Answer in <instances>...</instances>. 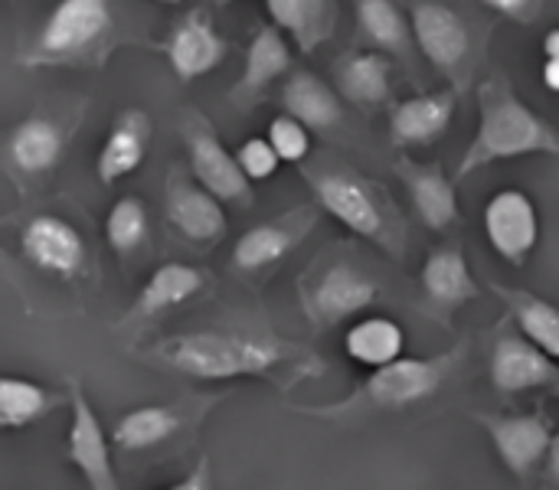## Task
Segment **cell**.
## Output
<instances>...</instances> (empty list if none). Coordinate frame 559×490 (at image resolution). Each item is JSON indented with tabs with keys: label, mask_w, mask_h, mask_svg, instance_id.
<instances>
[{
	"label": "cell",
	"mask_w": 559,
	"mask_h": 490,
	"mask_svg": "<svg viewBox=\"0 0 559 490\" xmlns=\"http://www.w3.org/2000/svg\"><path fill=\"white\" fill-rule=\"evenodd\" d=\"M373 301H377V285L370 278H364L354 265H334L314 282L308 311L321 324H337L360 314Z\"/></svg>",
	"instance_id": "obj_13"
},
{
	"label": "cell",
	"mask_w": 559,
	"mask_h": 490,
	"mask_svg": "<svg viewBox=\"0 0 559 490\" xmlns=\"http://www.w3.org/2000/svg\"><path fill=\"white\" fill-rule=\"evenodd\" d=\"M282 33L285 29H278L272 23V26H262L252 36L249 52H246V69H242V79L236 85V95H255V92H262L265 85H272L275 79H282L292 69V52H288V43H285Z\"/></svg>",
	"instance_id": "obj_20"
},
{
	"label": "cell",
	"mask_w": 559,
	"mask_h": 490,
	"mask_svg": "<svg viewBox=\"0 0 559 490\" xmlns=\"http://www.w3.org/2000/svg\"><path fill=\"white\" fill-rule=\"evenodd\" d=\"M180 488H206V485H203V475H200V471H197V475H193V478H190V481H183V485H180Z\"/></svg>",
	"instance_id": "obj_39"
},
{
	"label": "cell",
	"mask_w": 559,
	"mask_h": 490,
	"mask_svg": "<svg viewBox=\"0 0 559 490\" xmlns=\"http://www.w3.org/2000/svg\"><path fill=\"white\" fill-rule=\"evenodd\" d=\"M524 154H559V134L504 82H488L481 88V124L459 164V177Z\"/></svg>",
	"instance_id": "obj_1"
},
{
	"label": "cell",
	"mask_w": 559,
	"mask_h": 490,
	"mask_svg": "<svg viewBox=\"0 0 559 490\" xmlns=\"http://www.w3.org/2000/svg\"><path fill=\"white\" fill-rule=\"evenodd\" d=\"M337 85L357 105H380L390 95V59L380 52H354L337 65Z\"/></svg>",
	"instance_id": "obj_24"
},
{
	"label": "cell",
	"mask_w": 559,
	"mask_h": 490,
	"mask_svg": "<svg viewBox=\"0 0 559 490\" xmlns=\"http://www.w3.org/2000/svg\"><path fill=\"white\" fill-rule=\"evenodd\" d=\"M105 236L108 242L118 249V252H131L144 242L147 236V210L141 200L134 196H124L111 206L108 213V223H105Z\"/></svg>",
	"instance_id": "obj_32"
},
{
	"label": "cell",
	"mask_w": 559,
	"mask_h": 490,
	"mask_svg": "<svg viewBox=\"0 0 559 490\" xmlns=\"http://www.w3.org/2000/svg\"><path fill=\"white\" fill-rule=\"evenodd\" d=\"M226 56V39L216 33L213 20L190 13L170 36L167 43V59L177 72V79L193 82L200 75H206L210 69H216Z\"/></svg>",
	"instance_id": "obj_14"
},
{
	"label": "cell",
	"mask_w": 559,
	"mask_h": 490,
	"mask_svg": "<svg viewBox=\"0 0 559 490\" xmlns=\"http://www.w3.org/2000/svg\"><path fill=\"white\" fill-rule=\"evenodd\" d=\"M10 160L23 174H46L62 154V131L46 118H26L10 134Z\"/></svg>",
	"instance_id": "obj_22"
},
{
	"label": "cell",
	"mask_w": 559,
	"mask_h": 490,
	"mask_svg": "<svg viewBox=\"0 0 559 490\" xmlns=\"http://www.w3.org/2000/svg\"><path fill=\"white\" fill-rule=\"evenodd\" d=\"M305 229H295L292 223H265L252 226L249 232L239 236L233 249V265L242 272H262L275 262H282L301 239Z\"/></svg>",
	"instance_id": "obj_23"
},
{
	"label": "cell",
	"mask_w": 559,
	"mask_h": 490,
	"mask_svg": "<svg viewBox=\"0 0 559 490\" xmlns=\"http://www.w3.org/2000/svg\"><path fill=\"white\" fill-rule=\"evenodd\" d=\"M449 363L445 357L439 360H393L386 367H380L370 383H367V396L377 403V406H409V403H419L426 396H432L445 373H449Z\"/></svg>",
	"instance_id": "obj_10"
},
{
	"label": "cell",
	"mask_w": 559,
	"mask_h": 490,
	"mask_svg": "<svg viewBox=\"0 0 559 490\" xmlns=\"http://www.w3.org/2000/svg\"><path fill=\"white\" fill-rule=\"evenodd\" d=\"M491 380L501 393H527L559 383L557 357L527 337H501L491 354Z\"/></svg>",
	"instance_id": "obj_8"
},
{
	"label": "cell",
	"mask_w": 559,
	"mask_h": 490,
	"mask_svg": "<svg viewBox=\"0 0 559 490\" xmlns=\"http://www.w3.org/2000/svg\"><path fill=\"white\" fill-rule=\"evenodd\" d=\"M69 462L82 471V478L88 481L92 490H115V468H111V452L105 442V429L98 422V416L92 413L88 399L82 396V390H72V422H69Z\"/></svg>",
	"instance_id": "obj_7"
},
{
	"label": "cell",
	"mask_w": 559,
	"mask_h": 490,
	"mask_svg": "<svg viewBox=\"0 0 559 490\" xmlns=\"http://www.w3.org/2000/svg\"><path fill=\"white\" fill-rule=\"evenodd\" d=\"M167 219L193 242H213L226 232L223 200L203 183H174L167 196Z\"/></svg>",
	"instance_id": "obj_15"
},
{
	"label": "cell",
	"mask_w": 559,
	"mask_h": 490,
	"mask_svg": "<svg viewBox=\"0 0 559 490\" xmlns=\"http://www.w3.org/2000/svg\"><path fill=\"white\" fill-rule=\"evenodd\" d=\"M544 52H547V56H559V26L547 33V39H544Z\"/></svg>",
	"instance_id": "obj_38"
},
{
	"label": "cell",
	"mask_w": 559,
	"mask_h": 490,
	"mask_svg": "<svg viewBox=\"0 0 559 490\" xmlns=\"http://www.w3.org/2000/svg\"><path fill=\"white\" fill-rule=\"evenodd\" d=\"M423 285L439 304H465L478 295L472 268H468L465 255L455 249L429 255V262L423 268Z\"/></svg>",
	"instance_id": "obj_28"
},
{
	"label": "cell",
	"mask_w": 559,
	"mask_h": 490,
	"mask_svg": "<svg viewBox=\"0 0 559 490\" xmlns=\"http://www.w3.org/2000/svg\"><path fill=\"white\" fill-rule=\"evenodd\" d=\"M164 3H180V0H164Z\"/></svg>",
	"instance_id": "obj_40"
},
{
	"label": "cell",
	"mask_w": 559,
	"mask_h": 490,
	"mask_svg": "<svg viewBox=\"0 0 559 490\" xmlns=\"http://www.w3.org/2000/svg\"><path fill=\"white\" fill-rule=\"evenodd\" d=\"M360 29L383 49L403 52L409 46V23L393 0H360L357 3Z\"/></svg>",
	"instance_id": "obj_30"
},
{
	"label": "cell",
	"mask_w": 559,
	"mask_h": 490,
	"mask_svg": "<svg viewBox=\"0 0 559 490\" xmlns=\"http://www.w3.org/2000/svg\"><path fill=\"white\" fill-rule=\"evenodd\" d=\"M292 347L269 337L246 334H187L167 340L157 357L193 377V380H233V377H259L275 370Z\"/></svg>",
	"instance_id": "obj_2"
},
{
	"label": "cell",
	"mask_w": 559,
	"mask_h": 490,
	"mask_svg": "<svg viewBox=\"0 0 559 490\" xmlns=\"http://www.w3.org/2000/svg\"><path fill=\"white\" fill-rule=\"evenodd\" d=\"M547 458H550V475L559 481V435H554V442H550V452H547Z\"/></svg>",
	"instance_id": "obj_37"
},
{
	"label": "cell",
	"mask_w": 559,
	"mask_h": 490,
	"mask_svg": "<svg viewBox=\"0 0 559 490\" xmlns=\"http://www.w3.org/2000/svg\"><path fill=\"white\" fill-rule=\"evenodd\" d=\"M318 200L321 206L341 219L350 232L367 236V239H383V210L377 203V196L370 193V187H364L357 177L350 174H321L314 180Z\"/></svg>",
	"instance_id": "obj_12"
},
{
	"label": "cell",
	"mask_w": 559,
	"mask_h": 490,
	"mask_svg": "<svg viewBox=\"0 0 559 490\" xmlns=\"http://www.w3.org/2000/svg\"><path fill=\"white\" fill-rule=\"evenodd\" d=\"M20 246H23V255L36 268L59 275V278L75 275L85 262V242H82L79 229L59 216H33L23 226Z\"/></svg>",
	"instance_id": "obj_6"
},
{
	"label": "cell",
	"mask_w": 559,
	"mask_h": 490,
	"mask_svg": "<svg viewBox=\"0 0 559 490\" xmlns=\"http://www.w3.org/2000/svg\"><path fill=\"white\" fill-rule=\"evenodd\" d=\"M413 36L426 59L442 72H455L472 52V33L465 20L439 0H419L413 7Z\"/></svg>",
	"instance_id": "obj_5"
},
{
	"label": "cell",
	"mask_w": 559,
	"mask_h": 490,
	"mask_svg": "<svg viewBox=\"0 0 559 490\" xmlns=\"http://www.w3.org/2000/svg\"><path fill=\"white\" fill-rule=\"evenodd\" d=\"M455 115V95H416L393 108L390 131L400 144H432Z\"/></svg>",
	"instance_id": "obj_16"
},
{
	"label": "cell",
	"mask_w": 559,
	"mask_h": 490,
	"mask_svg": "<svg viewBox=\"0 0 559 490\" xmlns=\"http://www.w3.org/2000/svg\"><path fill=\"white\" fill-rule=\"evenodd\" d=\"M488 435L501 455V462L518 475L527 478L550 452V426L544 416H481Z\"/></svg>",
	"instance_id": "obj_11"
},
{
	"label": "cell",
	"mask_w": 559,
	"mask_h": 490,
	"mask_svg": "<svg viewBox=\"0 0 559 490\" xmlns=\"http://www.w3.org/2000/svg\"><path fill=\"white\" fill-rule=\"evenodd\" d=\"M180 429V419L167 406H144L118 419L115 426V442L124 452H144L160 442H167Z\"/></svg>",
	"instance_id": "obj_29"
},
{
	"label": "cell",
	"mask_w": 559,
	"mask_h": 490,
	"mask_svg": "<svg viewBox=\"0 0 559 490\" xmlns=\"http://www.w3.org/2000/svg\"><path fill=\"white\" fill-rule=\"evenodd\" d=\"M481 3L504 13V16H511V20H531L534 7H537V0H481Z\"/></svg>",
	"instance_id": "obj_35"
},
{
	"label": "cell",
	"mask_w": 559,
	"mask_h": 490,
	"mask_svg": "<svg viewBox=\"0 0 559 490\" xmlns=\"http://www.w3.org/2000/svg\"><path fill=\"white\" fill-rule=\"evenodd\" d=\"M200 288H203L200 268L183 265V262H167V265H160V268L147 278V285L141 288L138 311H141V314L170 311V308L190 301Z\"/></svg>",
	"instance_id": "obj_25"
},
{
	"label": "cell",
	"mask_w": 559,
	"mask_h": 490,
	"mask_svg": "<svg viewBox=\"0 0 559 490\" xmlns=\"http://www.w3.org/2000/svg\"><path fill=\"white\" fill-rule=\"evenodd\" d=\"M269 141L275 144V151H278V157L285 164H298L311 151V128L305 121H298L295 115H282V118L272 121Z\"/></svg>",
	"instance_id": "obj_33"
},
{
	"label": "cell",
	"mask_w": 559,
	"mask_h": 490,
	"mask_svg": "<svg viewBox=\"0 0 559 490\" xmlns=\"http://www.w3.org/2000/svg\"><path fill=\"white\" fill-rule=\"evenodd\" d=\"M544 85L550 92H559V56H547V62H544Z\"/></svg>",
	"instance_id": "obj_36"
},
{
	"label": "cell",
	"mask_w": 559,
	"mask_h": 490,
	"mask_svg": "<svg viewBox=\"0 0 559 490\" xmlns=\"http://www.w3.org/2000/svg\"><path fill=\"white\" fill-rule=\"evenodd\" d=\"M265 10H269L272 23L278 29L292 33V39L305 52H311L328 36L331 0H265Z\"/></svg>",
	"instance_id": "obj_26"
},
{
	"label": "cell",
	"mask_w": 559,
	"mask_h": 490,
	"mask_svg": "<svg viewBox=\"0 0 559 490\" xmlns=\"http://www.w3.org/2000/svg\"><path fill=\"white\" fill-rule=\"evenodd\" d=\"M49 409V393L29 380L3 377L0 380V426L23 429Z\"/></svg>",
	"instance_id": "obj_31"
},
{
	"label": "cell",
	"mask_w": 559,
	"mask_h": 490,
	"mask_svg": "<svg viewBox=\"0 0 559 490\" xmlns=\"http://www.w3.org/2000/svg\"><path fill=\"white\" fill-rule=\"evenodd\" d=\"M111 26L108 0H59L43 23L36 52L43 59H69L88 49Z\"/></svg>",
	"instance_id": "obj_3"
},
{
	"label": "cell",
	"mask_w": 559,
	"mask_h": 490,
	"mask_svg": "<svg viewBox=\"0 0 559 490\" xmlns=\"http://www.w3.org/2000/svg\"><path fill=\"white\" fill-rule=\"evenodd\" d=\"M485 236L504 262L524 265L540 239V219L534 200L524 190L495 193L485 206Z\"/></svg>",
	"instance_id": "obj_4"
},
{
	"label": "cell",
	"mask_w": 559,
	"mask_h": 490,
	"mask_svg": "<svg viewBox=\"0 0 559 490\" xmlns=\"http://www.w3.org/2000/svg\"><path fill=\"white\" fill-rule=\"evenodd\" d=\"M187 154L190 170L197 183H203L219 200H246L249 196V177L236 154L223 147V141L210 128H187Z\"/></svg>",
	"instance_id": "obj_9"
},
{
	"label": "cell",
	"mask_w": 559,
	"mask_h": 490,
	"mask_svg": "<svg viewBox=\"0 0 559 490\" xmlns=\"http://www.w3.org/2000/svg\"><path fill=\"white\" fill-rule=\"evenodd\" d=\"M282 105L288 115L305 121L311 131H331L341 121V98L328 82L311 72H295L282 92Z\"/></svg>",
	"instance_id": "obj_19"
},
{
	"label": "cell",
	"mask_w": 559,
	"mask_h": 490,
	"mask_svg": "<svg viewBox=\"0 0 559 490\" xmlns=\"http://www.w3.org/2000/svg\"><path fill=\"white\" fill-rule=\"evenodd\" d=\"M147 131L151 128L141 111H124L111 124V131L98 151V180L102 183H118L121 177H128L141 167L144 151H147Z\"/></svg>",
	"instance_id": "obj_17"
},
{
	"label": "cell",
	"mask_w": 559,
	"mask_h": 490,
	"mask_svg": "<svg viewBox=\"0 0 559 490\" xmlns=\"http://www.w3.org/2000/svg\"><path fill=\"white\" fill-rule=\"evenodd\" d=\"M495 291L511 304V314L518 321V327L524 331L527 340H534L540 350H547L550 357L559 360V311L554 304H547L544 298L531 295V291H518V288H498Z\"/></svg>",
	"instance_id": "obj_27"
},
{
	"label": "cell",
	"mask_w": 559,
	"mask_h": 490,
	"mask_svg": "<svg viewBox=\"0 0 559 490\" xmlns=\"http://www.w3.org/2000/svg\"><path fill=\"white\" fill-rule=\"evenodd\" d=\"M400 174L413 193V203L419 210V216L432 226V229H449L459 219V196L452 180L439 170V167H419L413 160H400Z\"/></svg>",
	"instance_id": "obj_18"
},
{
	"label": "cell",
	"mask_w": 559,
	"mask_h": 490,
	"mask_svg": "<svg viewBox=\"0 0 559 490\" xmlns=\"http://www.w3.org/2000/svg\"><path fill=\"white\" fill-rule=\"evenodd\" d=\"M344 347H347L350 360H357L370 370H380L403 357L406 334L393 318H364L347 331Z\"/></svg>",
	"instance_id": "obj_21"
},
{
	"label": "cell",
	"mask_w": 559,
	"mask_h": 490,
	"mask_svg": "<svg viewBox=\"0 0 559 490\" xmlns=\"http://www.w3.org/2000/svg\"><path fill=\"white\" fill-rule=\"evenodd\" d=\"M236 157H239L249 180H269V177H275V170L282 164V157L275 151V144L269 141V134L265 138H246L239 144Z\"/></svg>",
	"instance_id": "obj_34"
}]
</instances>
